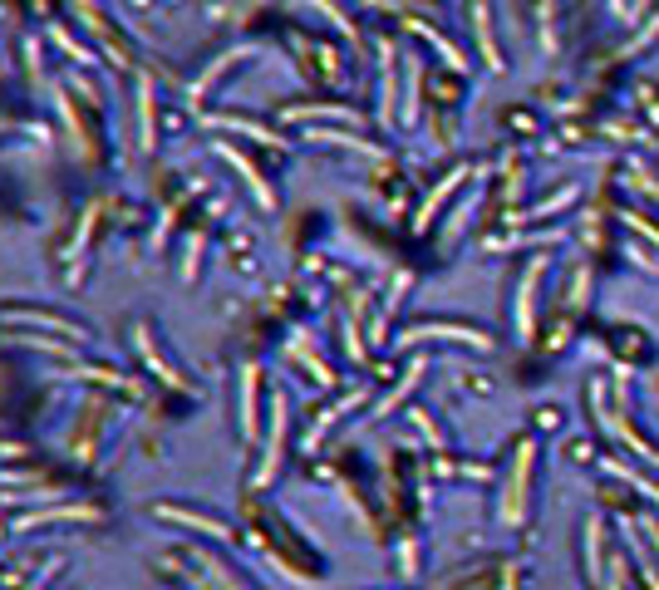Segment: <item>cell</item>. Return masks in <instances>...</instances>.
<instances>
[{"instance_id": "7a4b0ae2", "label": "cell", "mask_w": 659, "mask_h": 590, "mask_svg": "<svg viewBox=\"0 0 659 590\" xmlns=\"http://www.w3.org/2000/svg\"><path fill=\"white\" fill-rule=\"evenodd\" d=\"M527 463H532V448L517 453V468H512V492H507V522L522 517V487H527Z\"/></svg>"}, {"instance_id": "5b68a950", "label": "cell", "mask_w": 659, "mask_h": 590, "mask_svg": "<svg viewBox=\"0 0 659 590\" xmlns=\"http://www.w3.org/2000/svg\"><path fill=\"white\" fill-rule=\"evenodd\" d=\"M610 472H615V477H625V482H635V492H645V497H655V502H659V487H650L645 477H635V472L620 468V463H610Z\"/></svg>"}, {"instance_id": "3957f363", "label": "cell", "mask_w": 659, "mask_h": 590, "mask_svg": "<svg viewBox=\"0 0 659 590\" xmlns=\"http://www.w3.org/2000/svg\"><path fill=\"white\" fill-rule=\"evenodd\" d=\"M537 276H541V261L527 271V281H522V300H517V325H522V335H532V305H537Z\"/></svg>"}, {"instance_id": "277c9868", "label": "cell", "mask_w": 659, "mask_h": 590, "mask_svg": "<svg viewBox=\"0 0 659 590\" xmlns=\"http://www.w3.org/2000/svg\"><path fill=\"white\" fill-rule=\"evenodd\" d=\"M586 571H591V581H600V527L596 522L586 527Z\"/></svg>"}, {"instance_id": "6da1fadb", "label": "cell", "mask_w": 659, "mask_h": 590, "mask_svg": "<svg viewBox=\"0 0 659 590\" xmlns=\"http://www.w3.org/2000/svg\"><path fill=\"white\" fill-rule=\"evenodd\" d=\"M409 340H458V345H473V350L492 345L482 330H468V325H419V330H409Z\"/></svg>"}]
</instances>
